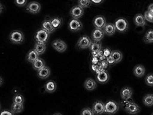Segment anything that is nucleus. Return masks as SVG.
Listing matches in <instances>:
<instances>
[{
	"mask_svg": "<svg viewBox=\"0 0 153 115\" xmlns=\"http://www.w3.org/2000/svg\"><path fill=\"white\" fill-rule=\"evenodd\" d=\"M133 73L135 76L138 78L142 77L145 73V68L142 65H137L133 70Z\"/></svg>",
	"mask_w": 153,
	"mask_h": 115,
	"instance_id": "18",
	"label": "nucleus"
},
{
	"mask_svg": "<svg viewBox=\"0 0 153 115\" xmlns=\"http://www.w3.org/2000/svg\"><path fill=\"white\" fill-rule=\"evenodd\" d=\"M84 87L87 91H92L97 88V84L92 78H88L85 81Z\"/></svg>",
	"mask_w": 153,
	"mask_h": 115,
	"instance_id": "17",
	"label": "nucleus"
},
{
	"mask_svg": "<svg viewBox=\"0 0 153 115\" xmlns=\"http://www.w3.org/2000/svg\"><path fill=\"white\" fill-rule=\"evenodd\" d=\"M33 50L38 53L39 55H42L46 51V44L36 43Z\"/></svg>",
	"mask_w": 153,
	"mask_h": 115,
	"instance_id": "26",
	"label": "nucleus"
},
{
	"mask_svg": "<svg viewBox=\"0 0 153 115\" xmlns=\"http://www.w3.org/2000/svg\"><path fill=\"white\" fill-rule=\"evenodd\" d=\"M134 22L135 24L138 27H144L146 23V20L144 16L140 13H139L135 16Z\"/></svg>",
	"mask_w": 153,
	"mask_h": 115,
	"instance_id": "21",
	"label": "nucleus"
},
{
	"mask_svg": "<svg viewBox=\"0 0 153 115\" xmlns=\"http://www.w3.org/2000/svg\"><path fill=\"white\" fill-rule=\"evenodd\" d=\"M49 38H50V34L47 33L46 31L43 30V29H41L37 31L35 36V39L36 43H38L46 44Z\"/></svg>",
	"mask_w": 153,
	"mask_h": 115,
	"instance_id": "5",
	"label": "nucleus"
},
{
	"mask_svg": "<svg viewBox=\"0 0 153 115\" xmlns=\"http://www.w3.org/2000/svg\"><path fill=\"white\" fill-rule=\"evenodd\" d=\"M24 99L22 94H17L13 98V102L17 104H24Z\"/></svg>",
	"mask_w": 153,
	"mask_h": 115,
	"instance_id": "33",
	"label": "nucleus"
},
{
	"mask_svg": "<svg viewBox=\"0 0 153 115\" xmlns=\"http://www.w3.org/2000/svg\"><path fill=\"white\" fill-rule=\"evenodd\" d=\"M24 109L23 104H17L13 102L11 106V112L13 114H19Z\"/></svg>",
	"mask_w": 153,
	"mask_h": 115,
	"instance_id": "25",
	"label": "nucleus"
},
{
	"mask_svg": "<svg viewBox=\"0 0 153 115\" xmlns=\"http://www.w3.org/2000/svg\"><path fill=\"white\" fill-rule=\"evenodd\" d=\"M41 9V5L38 2L32 1L30 2L26 8V10L32 14H37Z\"/></svg>",
	"mask_w": 153,
	"mask_h": 115,
	"instance_id": "12",
	"label": "nucleus"
},
{
	"mask_svg": "<svg viewBox=\"0 0 153 115\" xmlns=\"http://www.w3.org/2000/svg\"><path fill=\"white\" fill-rule=\"evenodd\" d=\"M92 109L94 115H102L104 113L105 104L101 101H97L93 104Z\"/></svg>",
	"mask_w": 153,
	"mask_h": 115,
	"instance_id": "8",
	"label": "nucleus"
},
{
	"mask_svg": "<svg viewBox=\"0 0 153 115\" xmlns=\"http://www.w3.org/2000/svg\"><path fill=\"white\" fill-rule=\"evenodd\" d=\"M84 9L79 7V5L74 6L70 11V14L71 16L73 17V19H79V18H81L84 15Z\"/></svg>",
	"mask_w": 153,
	"mask_h": 115,
	"instance_id": "10",
	"label": "nucleus"
},
{
	"mask_svg": "<svg viewBox=\"0 0 153 115\" xmlns=\"http://www.w3.org/2000/svg\"><path fill=\"white\" fill-rule=\"evenodd\" d=\"M143 41L146 43H153V30H150L146 33L143 38Z\"/></svg>",
	"mask_w": 153,
	"mask_h": 115,
	"instance_id": "30",
	"label": "nucleus"
},
{
	"mask_svg": "<svg viewBox=\"0 0 153 115\" xmlns=\"http://www.w3.org/2000/svg\"><path fill=\"white\" fill-rule=\"evenodd\" d=\"M42 29L46 31L47 33H48L50 35L54 33L55 31V30L51 24V19L50 20H44V22L42 24Z\"/></svg>",
	"mask_w": 153,
	"mask_h": 115,
	"instance_id": "16",
	"label": "nucleus"
},
{
	"mask_svg": "<svg viewBox=\"0 0 153 115\" xmlns=\"http://www.w3.org/2000/svg\"><path fill=\"white\" fill-rule=\"evenodd\" d=\"M121 104L125 111L131 115L137 114L140 111L139 106L131 100V99L129 100H123Z\"/></svg>",
	"mask_w": 153,
	"mask_h": 115,
	"instance_id": "1",
	"label": "nucleus"
},
{
	"mask_svg": "<svg viewBox=\"0 0 153 115\" xmlns=\"http://www.w3.org/2000/svg\"><path fill=\"white\" fill-rule=\"evenodd\" d=\"M106 61L107 62L108 65H114L115 63H116L115 60L111 56V55H110L109 56H108V57L106 58Z\"/></svg>",
	"mask_w": 153,
	"mask_h": 115,
	"instance_id": "39",
	"label": "nucleus"
},
{
	"mask_svg": "<svg viewBox=\"0 0 153 115\" xmlns=\"http://www.w3.org/2000/svg\"><path fill=\"white\" fill-rule=\"evenodd\" d=\"M100 62L99 59L97 57H94L92 56V64H97Z\"/></svg>",
	"mask_w": 153,
	"mask_h": 115,
	"instance_id": "42",
	"label": "nucleus"
},
{
	"mask_svg": "<svg viewBox=\"0 0 153 115\" xmlns=\"http://www.w3.org/2000/svg\"><path fill=\"white\" fill-rule=\"evenodd\" d=\"M38 77L41 79H46L50 76L51 74V70L50 69L47 67L45 66L42 69H40L38 71Z\"/></svg>",
	"mask_w": 153,
	"mask_h": 115,
	"instance_id": "20",
	"label": "nucleus"
},
{
	"mask_svg": "<svg viewBox=\"0 0 153 115\" xmlns=\"http://www.w3.org/2000/svg\"><path fill=\"white\" fill-rule=\"evenodd\" d=\"M1 105H0V109H1Z\"/></svg>",
	"mask_w": 153,
	"mask_h": 115,
	"instance_id": "49",
	"label": "nucleus"
},
{
	"mask_svg": "<svg viewBox=\"0 0 153 115\" xmlns=\"http://www.w3.org/2000/svg\"><path fill=\"white\" fill-rule=\"evenodd\" d=\"M53 115H62L61 114H60V113H55V114H54Z\"/></svg>",
	"mask_w": 153,
	"mask_h": 115,
	"instance_id": "48",
	"label": "nucleus"
},
{
	"mask_svg": "<svg viewBox=\"0 0 153 115\" xmlns=\"http://www.w3.org/2000/svg\"><path fill=\"white\" fill-rule=\"evenodd\" d=\"M146 84L149 86H153V74L147 75L145 78Z\"/></svg>",
	"mask_w": 153,
	"mask_h": 115,
	"instance_id": "34",
	"label": "nucleus"
},
{
	"mask_svg": "<svg viewBox=\"0 0 153 115\" xmlns=\"http://www.w3.org/2000/svg\"><path fill=\"white\" fill-rule=\"evenodd\" d=\"M81 115H94V114L91 108H85L81 111Z\"/></svg>",
	"mask_w": 153,
	"mask_h": 115,
	"instance_id": "36",
	"label": "nucleus"
},
{
	"mask_svg": "<svg viewBox=\"0 0 153 115\" xmlns=\"http://www.w3.org/2000/svg\"><path fill=\"white\" fill-rule=\"evenodd\" d=\"M119 109V104L115 101L110 100L105 104L104 113L108 115H114L117 112Z\"/></svg>",
	"mask_w": 153,
	"mask_h": 115,
	"instance_id": "3",
	"label": "nucleus"
},
{
	"mask_svg": "<svg viewBox=\"0 0 153 115\" xmlns=\"http://www.w3.org/2000/svg\"><path fill=\"white\" fill-rule=\"evenodd\" d=\"M98 68V63L97 64H92V69L93 71H96V70Z\"/></svg>",
	"mask_w": 153,
	"mask_h": 115,
	"instance_id": "43",
	"label": "nucleus"
},
{
	"mask_svg": "<svg viewBox=\"0 0 153 115\" xmlns=\"http://www.w3.org/2000/svg\"><path fill=\"white\" fill-rule=\"evenodd\" d=\"M3 10H4V7H3V5L1 4V3L0 2V14L2 13V12Z\"/></svg>",
	"mask_w": 153,
	"mask_h": 115,
	"instance_id": "46",
	"label": "nucleus"
},
{
	"mask_svg": "<svg viewBox=\"0 0 153 115\" xmlns=\"http://www.w3.org/2000/svg\"><path fill=\"white\" fill-rule=\"evenodd\" d=\"M103 54H104V56L107 58L108 56H109L111 55V53H112V51L110 48H105L103 50Z\"/></svg>",
	"mask_w": 153,
	"mask_h": 115,
	"instance_id": "38",
	"label": "nucleus"
},
{
	"mask_svg": "<svg viewBox=\"0 0 153 115\" xmlns=\"http://www.w3.org/2000/svg\"><path fill=\"white\" fill-rule=\"evenodd\" d=\"M104 35H105V33L103 30L96 28L92 32V38L94 42H99L104 38Z\"/></svg>",
	"mask_w": 153,
	"mask_h": 115,
	"instance_id": "14",
	"label": "nucleus"
},
{
	"mask_svg": "<svg viewBox=\"0 0 153 115\" xmlns=\"http://www.w3.org/2000/svg\"><path fill=\"white\" fill-rule=\"evenodd\" d=\"M15 3L17 7H23L27 4V0H15Z\"/></svg>",
	"mask_w": 153,
	"mask_h": 115,
	"instance_id": "37",
	"label": "nucleus"
},
{
	"mask_svg": "<svg viewBox=\"0 0 153 115\" xmlns=\"http://www.w3.org/2000/svg\"><path fill=\"white\" fill-rule=\"evenodd\" d=\"M144 17L145 18L146 20L150 22V23H153V13L149 12V11H146L145 13Z\"/></svg>",
	"mask_w": 153,
	"mask_h": 115,
	"instance_id": "35",
	"label": "nucleus"
},
{
	"mask_svg": "<svg viewBox=\"0 0 153 115\" xmlns=\"http://www.w3.org/2000/svg\"><path fill=\"white\" fill-rule=\"evenodd\" d=\"M51 24L53 27L56 30L60 28L62 24V19L60 17H56L51 19Z\"/></svg>",
	"mask_w": 153,
	"mask_h": 115,
	"instance_id": "27",
	"label": "nucleus"
},
{
	"mask_svg": "<svg viewBox=\"0 0 153 115\" xmlns=\"http://www.w3.org/2000/svg\"><path fill=\"white\" fill-rule=\"evenodd\" d=\"M115 28L116 31L124 33L128 30V23L127 20L124 18H119L115 21Z\"/></svg>",
	"mask_w": 153,
	"mask_h": 115,
	"instance_id": "4",
	"label": "nucleus"
},
{
	"mask_svg": "<svg viewBox=\"0 0 153 115\" xmlns=\"http://www.w3.org/2000/svg\"><path fill=\"white\" fill-rule=\"evenodd\" d=\"M10 41L15 45H19L24 42V36L23 32L20 30H15L12 32L9 35Z\"/></svg>",
	"mask_w": 153,
	"mask_h": 115,
	"instance_id": "2",
	"label": "nucleus"
},
{
	"mask_svg": "<svg viewBox=\"0 0 153 115\" xmlns=\"http://www.w3.org/2000/svg\"><path fill=\"white\" fill-rule=\"evenodd\" d=\"M89 48L91 52H99L100 50H101V48H102L101 43L100 42H92V45L89 47Z\"/></svg>",
	"mask_w": 153,
	"mask_h": 115,
	"instance_id": "31",
	"label": "nucleus"
},
{
	"mask_svg": "<svg viewBox=\"0 0 153 115\" xmlns=\"http://www.w3.org/2000/svg\"><path fill=\"white\" fill-rule=\"evenodd\" d=\"M111 55L114 58V59L115 60L116 63H119L120 62H121V61L122 60L123 54L120 51H118V50L112 51Z\"/></svg>",
	"mask_w": 153,
	"mask_h": 115,
	"instance_id": "29",
	"label": "nucleus"
},
{
	"mask_svg": "<svg viewBox=\"0 0 153 115\" xmlns=\"http://www.w3.org/2000/svg\"><path fill=\"white\" fill-rule=\"evenodd\" d=\"M0 115H13V114L9 111H4L0 113Z\"/></svg>",
	"mask_w": 153,
	"mask_h": 115,
	"instance_id": "41",
	"label": "nucleus"
},
{
	"mask_svg": "<svg viewBox=\"0 0 153 115\" xmlns=\"http://www.w3.org/2000/svg\"><path fill=\"white\" fill-rule=\"evenodd\" d=\"M39 56V55L38 53L34 50H32L28 53V54L27 55L26 59L27 61L32 63L33 62L36 61L38 58Z\"/></svg>",
	"mask_w": 153,
	"mask_h": 115,
	"instance_id": "24",
	"label": "nucleus"
},
{
	"mask_svg": "<svg viewBox=\"0 0 153 115\" xmlns=\"http://www.w3.org/2000/svg\"><path fill=\"white\" fill-rule=\"evenodd\" d=\"M133 91L130 87H124L120 91V96L123 100H129L131 99Z\"/></svg>",
	"mask_w": 153,
	"mask_h": 115,
	"instance_id": "15",
	"label": "nucleus"
},
{
	"mask_svg": "<svg viewBox=\"0 0 153 115\" xmlns=\"http://www.w3.org/2000/svg\"><path fill=\"white\" fill-rule=\"evenodd\" d=\"M100 62L101 66H102L103 69L105 70V69L107 68L108 66V63L106 61V59H105V60H104V61H102Z\"/></svg>",
	"mask_w": 153,
	"mask_h": 115,
	"instance_id": "40",
	"label": "nucleus"
},
{
	"mask_svg": "<svg viewBox=\"0 0 153 115\" xmlns=\"http://www.w3.org/2000/svg\"><path fill=\"white\" fill-rule=\"evenodd\" d=\"M52 46L59 53H63L67 49V45L61 39L55 40L52 43Z\"/></svg>",
	"mask_w": 153,
	"mask_h": 115,
	"instance_id": "9",
	"label": "nucleus"
},
{
	"mask_svg": "<svg viewBox=\"0 0 153 115\" xmlns=\"http://www.w3.org/2000/svg\"><path fill=\"white\" fill-rule=\"evenodd\" d=\"M103 31L104 32V33L107 35L108 36H113L115 34L116 30L114 24L108 23L103 28Z\"/></svg>",
	"mask_w": 153,
	"mask_h": 115,
	"instance_id": "19",
	"label": "nucleus"
},
{
	"mask_svg": "<svg viewBox=\"0 0 153 115\" xmlns=\"http://www.w3.org/2000/svg\"><path fill=\"white\" fill-rule=\"evenodd\" d=\"M91 1H92V2H93L94 4H99L103 1V0H91Z\"/></svg>",
	"mask_w": 153,
	"mask_h": 115,
	"instance_id": "45",
	"label": "nucleus"
},
{
	"mask_svg": "<svg viewBox=\"0 0 153 115\" xmlns=\"http://www.w3.org/2000/svg\"><path fill=\"white\" fill-rule=\"evenodd\" d=\"M32 64L33 68L35 69V70H36L37 71L39 70L42 69L43 68H44L46 66L45 61L43 59L40 58H38L36 61L33 62Z\"/></svg>",
	"mask_w": 153,
	"mask_h": 115,
	"instance_id": "23",
	"label": "nucleus"
},
{
	"mask_svg": "<svg viewBox=\"0 0 153 115\" xmlns=\"http://www.w3.org/2000/svg\"><path fill=\"white\" fill-rule=\"evenodd\" d=\"M56 82L53 81V80H50L48 82H47L46 84L45 85V89L46 92L48 93H53L55 92L56 89Z\"/></svg>",
	"mask_w": 153,
	"mask_h": 115,
	"instance_id": "22",
	"label": "nucleus"
},
{
	"mask_svg": "<svg viewBox=\"0 0 153 115\" xmlns=\"http://www.w3.org/2000/svg\"><path fill=\"white\" fill-rule=\"evenodd\" d=\"M68 27L69 30L72 32H77L82 28L83 25L79 19H72L69 22Z\"/></svg>",
	"mask_w": 153,
	"mask_h": 115,
	"instance_id": "7",
	"label": "nucleus"
},
{
	"mask_svg": "<svg viewBox=\"0 0 153 115\" xmlns=\"http://www.w3.org/2000/svg\"><path fill=\"white\" fill-rule=\"evenodd\" d=\"M93 25L96 28L103 30L107 24L106 20L102 16H97L93 20Z\"/></svg>",
	"mask_w": 153,
	"mask_h": 115,
	"instance_id": "11",
	"label": "nucleus"
},
{
	"mask_svg": "<svg viewBox=\"0 0 153 115\" xmlns=\"http://www.w3.org/2000/svg\"><path fill=\"white\" fill-rule=\"evenodd\" d=\"M143 102L147 107L153 105V94H147L143 99Z\"/></svg>",
	"mask_w": 153,
	"mask_h": 115,
	"instance_id": "28",
	"label": "nucleus"
},
{
	"mask_svg": "<svg viewBox=\"0 0 153 115\" xmlns=\"http://www.w3.org/2000/svg\"><path fill=\"white\" fill-rule=\"evenodd\" d=\"M109 79V75L106 70H103L99 73L97 74L96 80L100 84H106Z\"/></svg>",
	"mask_w": 153,
	"mask_h": 115,
	"instance_id": "13",
	"label": "nucleus"
},
{
	"mask_svg": "<svg viewBox=\"0 0 153 115\" xmlns=\"http://www.w3.org/2000/svg\"><path fill=\"white\" fill-rule=\"evenodd\" d=\"M92 4L91 0H78V5L81 8H89Z\"/></svg>",
	"mask_w": 153,
	"mask_h": 115,
	"instance_id": "32",
	"label": "nucleus"
},
{
	"mask_svg": "<svg viewBox=\"0 0 153 115\" xmlns=\"http://www.w3.org/2000/svg\"><path fill=\"white\" fill-rule=\"evenodd\" d=\"M92 43L91 38L88 36L84 35L79 39L76 43V46L79 49H86L91 47Z\"/></svg>",
	"mask_w": 153,
	"mask_h": 115,
	"instance_id": "6",
	"label": "nucleus"
},
{
	"mask_svg": "<svg viewBox=\"0 0 153 115\" xmlns=\"http://www.w3.org/2000/svg\"><path fill=\"white\" fill-rule=\"evenodd\" d=\"M2 82H3L2 78L1 77H0V86H1V85L2 84Z\"/></svg>",
	"mask_w": 153,
	"mask_h": 115,
	"instance_id": "47",
	"label": "nucleus"
},
{
	"mask_svg": "<svg viewBox=\"0 0 153 115\" xmlns=\"http://www.w3.org/2000/svg\"><path fill=\"white\" fill-rule=\"evenodd\" d=\"M147 9H148V10H147L148 11H149V12H152V13H153V4H150V5L149 6Z\"/></svg>",
	"mask_w": 153,
	"mask_h": 115,
	"instance_id": "44",
	"label": "nucleus"
},
{
	"mask_svg": "<svg viewBox=\"0 0 153 115\" xmlns=\"http://www.w3.org/2000/svg\"><path fill=\"white\" fill-rule=\"evenodd\" d=\"M152 115H153V114H152Z\"/></svg>",
	"mask_w": 153,
	"mask_h": 115,
	"instance_id": "50",
	"label": "nucleus"
}]
</instances>
